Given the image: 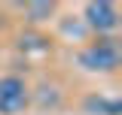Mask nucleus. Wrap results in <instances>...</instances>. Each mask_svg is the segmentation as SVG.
<instances>
[{
	"instance_id": "1",
	"label": "nucleus",
	"mask_w": 122,
	"mask_h": 115,
	"mask_svg": "<svg viewBox=\"0 0 122 115\" xmlns=\"http://www.w3.org/2000/svg\"><path fill=\"white\" fill-rule=\"evenodd\" d=\"M122 64L119 40L116 36H98L92 45H86L79 52V67H86L89 73H113Z\"/></svg>"
},
{
	"instance_id": "2",
	"label": "nucleus",
	"mask_w": 122,
	"mask_h": 115,
	"mask_svg": "<svg viewBox=\"0 0 122 115\" xmlns=\"http://www.w3.org/2000/svg\"><path fill=\"white\" fill-rule=\"evenodd\" d=\"M30 106V88L21 76L0 79V115H18Z\"/></svg>"
},
{
	"instance_id": "3",
	"label": "nucleus",
	"mask_w": 122,
	"mask_h": 115,
	"mask_svg": "<svg viewBox=\"0 0 122 115\" xmlns=\"http://www.w3.org/2000/svg\"><path fill=\"white\" fill-rule=\"evenodd\" d=\"M82 21L86 27H92L98 36H110L113 30L119 27V9L107 0H92L82 9Z\"/></svg>"
},
{
	"instance_id": "4",
	"label": "nucleus",
	"mask_w": 122,
	"mask_h": 115,
	"mask_svg": "<svg viewBox=\"0 0 122 115\" xmlns=\"http://www.w3.org/2000/svg\"><path fill=\"white\" fill-rule=\"evenodd\" d=\"M18 52H37V55H46V52H52V40L46 36V33H37V30H25L21 36H18Z\"/></svg>"
},
{
	"instance_id": "5",
	"label": "nucleus",
	"mask_w": 122,
	"mask_h": 115,
	"mask_svg": "<svg viewBox=\"0 0 122 115\" xmlns=\"http://www.w3.org/2000/svg\"><path fill=\"white\" fill-rule=\"evenodd\" d=\"M82 109L89 115H122V103L119 100H107L101 94H92V97H86Z\"/></svg>"
},
{
	"instance_id": "6",
	"label": "nucleus",
	"mask_w": 122,
	"mask_h": 115,
	"mask_svg": "<svg viewBox=\"0 0 122 115\" xmlns=\"http://www.w3.org/2000/svg\"><path fill=\"white\" fill-rule=\"evenodd\" d=\"M55 9H58V3H52V0H34V3H25V18L34 24H43L55 15Z\"/></svg>"
},
{
	"instance_id": "7",
	"label": "nucleus",
	"mask_w": 122,
	"mask_h": 115,
	"mask_svg": "<svg viewBox=\"0 0 122 115\" xmlns=\"http://www.w3.org/2000/svg\"><path fill=\"white\" fill-rule=\"evenodd\" d=\"M37 97H40V103H52V106H55V103H58V88L55 85H40V94H37Z\"/></svg>"
}]
</instances>
